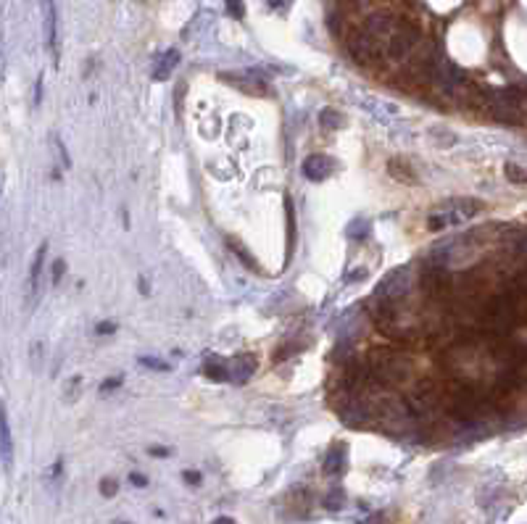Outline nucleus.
Returning <instances> with one entry per match:
<instances>
[{"mask_svg": "<svg viewBox=\"0 0 527 524\" xmlns=\"http://www.w3.org/2000/svg\"><path fill=\"white\" fill-rule=\"evenodd\" d=\"M419 40H422L419 26L401 19L396 26V32H393L390 40L385 43V58L393 61V63H404V61H409L414 56V51L419 48Z\"/></svg>", "mask_w": 527, "mask_h": 524, "instance_id": "obj_3", "label": "nucleus"}, {"mask_svg": "<svg viewBox=\"0 0 527 524\" xmlns=\"http://www.w3.org/2000/svg\"><path fill=\"white\" fill-rule=\"evenodd\" d=\"M227 245H230V248H232L235 253H237V258H240V261L245 264V267L253 269V272H259V264L253 261V256L248 253V250H245V245H242L240 240H235V237H227Z\"/></svg>", "mask_w": 527, "mask_h": 524, "instance_id": "obj_19", "label": "nucleus"}, {"mask_svg": "<svg viewBox=\"0 0 527 524\" xmlns=\"http://www.w3.org/2000/svg\"><path fill=\"white\" fill-rule=\"evenodd\" d=\"M211 524H235V519H230V516H219V519H214Z\"/></svg>", "mask_w": 527, "mask_h": 524, "instance_id": "obj_34", "label": "nucleus"}, {"mask_svg": "<svg viewBox=\"0 0 527 524\" xmlns=\"http://www.w3.org/2000/svg\"><path fill=\"white\" fill-rule=\"evenodd\" d=\"M150 456H158V458H161V456H169V451H166V448H150Z\"/></svg>", "mask_w": 527, "mask_h": 524, "instance_id": "obj_33", "label": "nucleus"}, {"mask_svg": "<svg viewBox=\"0 0 527 524\" xmlns=\"http://www.w3.org/2000/svg\"><path fill=\"white\" fill-rule=\"evenodd\" d=\"M182 477H185V482H188V485H200V472H185L182 474Z\"/></svg>", "mask_w": 527, "mask_h": 524, "instance_id": "obj_31", "label": "nucleus"}, {"mask_svg": "<svg viewBox=\"0 0 527 524\" xmlns=\"http://www.w3.org/2000/svg\"><path fill=\"white\" fill-rule=\"evenodd\" d=\"M253 371H256V356H251V353H240V356H235L230 361V379L235 385L248 382Z\"/></svg>", "mask_w": 527, "mask_h": 524, "instance_id": "obj_11", "label": "nucleus"}, {"mask_svg": "<svg viewBox=\"0 0 527 524\" xmlns=\"http://www.w3.org/2000/svg\"><path fill=\"white\" fill-rule=\"evenodd\" d=\"M414 287V277L406 267L404 269H393L388 274L382 277V282L374 287L372 292V303L374 306H390V303H401L409 298V292Z\"/></svg>", "mask_w": 527, "mask_h": 524, "instance_id": "obj_2", "label": "nucleus"}, {"mask_svg": "<svg viewBox=\"0 0 527 524\" xmlns=\"http://www.w3.org/2000/svg\"><path fill=\"white\" fill-rule=\"evenodd\" d=\"M79 396H82V377H71L69 382H66V390H63V401H66V404H74Z\"/></svg>", "mask_w": 527, "mask_h": 524, "instance_id": "obj_22", "label": "nucleus"}, {"mask_svg": "<svg viewBox=\"0 0 527 524\" xmlns=\"http://www.w3.org/2000/svg\"><path fill=\"white\" fill-rule=\"evenodd\" d=\"M319 127L327 129V132H335V129L346 127V116L340 111H335V108H324L319 113Z\"/></svg>", "mask_w": 527, "mask_h": 524, "instance_id": "obj_18", "label": "nucleus"}, {"mask_svg": "<svg viewBox=\"0 0 527 524\" xmlns=\"http://www.w3.org/2000/svg\"><path fill=\"white\" fill-rule=\"evenodd\" d=\"M203 374L211 382H230V361L219 359V356H208L203 364Z\"/></svg>", "mask_w": 527, "mask_h": 524, "instance_id": "obj_14", "label": "nucleus"}, {"mask_svg": "<svg viewBox=\"0 0 527 524\" xmlns=\"http://www.w3.org/2000/svg\"><path fill=\"white\" fill-rule=\"evenodd\" d=\"M45 253H48V242L40 245V250L35 253V261H32V267H29V277H26V311L35 306L37 295H40V274H43Z\"/></svg>", "mask_w": 527, "mask_h": 524, "instance_id": "obj_9", "label": "nucleus"}, {"mask_svg": "<svg viewBox=\"0 0 527 524\" xmlns=\"http://www.w3.org/2000/svg\"><path fill=\"white\" fill-rule=\"evenodd\" d=\"M369 235V222L367 219H356V222H351V227H348V237H359V240H364Z\"/></svg>", "mask_w": 527, "mask_h": 524, "instance_id": "obj_23", "label": "nucleus"}, {"mask_svg": "<svg viewBox=\"0 0 527 524\" xmlns=\"http://www.w3.org/2000/svg\"><path fill=\"white\" fill-rule=\"evenodd\" d=\"M119 385H121V379L119 377H111V379H106V385H101V390H116Z\"/></svg>", "mask_w": 527, "mask_h": 524, "instance_id": "obj_32", "label": "nucleus"}, {"mask_svg": "<svg viewBox=\"0 0 527 524\" xmlns=\"http://www.w3.org/2000/svg\"><path fill=\"white\" fill-rule=\"evenodd\" d=\"M388 172H390V177H393L396 182H401V185H416V182H419L416 172L409 166L406 161H404V158H390Z\"/></svg>", "mask_w": 527, "mask_h": 524, "instance_id": "obj_13", "label": "nucleus"}, {"mask_svg": "<svg viewBox=\"0 0 527 524\" xmlns=\"http://www.w3.org/2000/svg\"><path fill=\"white\" fill-rule=\"evenodd\" d=\"M116 490H119V482H116V480H103V482H101V493H103L106 498H113V495H116Z\"/></svg>", "mask_w": 527, "mask_h": 524, "instance_id": "obj_26", "label": "nucleus"}, {"mask_svg": "<svg viewBox=\"0 0 527 524\" xmlns=\"http://www.w3.org/2000/svg\"><path fill=\"white\" fill-rule=\"evenodd\" d=\"M346 466H348V446L346 443H335L327 451V456H324V469L322 472L327 474V477H340V474L346 472Z\"/></svg>", "mask_w": 527, "mask_h": 524, "instance_id": "obj_10", "label": "nucleus"}, {"mask_svg": "<svg viewBox=\"0 0 527 524\" xmlns=\"http://www.w3.org/2000/svg\"><path fill=\"white\" fill-rule=\"evenodd\" d=\"M140 364H143V366H148V369H156V371H166V369H169V364L158 361V359H140Z\"/></svg>", "mask_w": 527, "mask_h": 524, "instance_id": "obj_28", "label": "nucleus"}, {"mask_svg": "<svg viewBox=\"0 0 527 524\" xmlns=\"http://www.w3.org/2000/svg\"><path fill=\"white\" fill-rule=\"evenodd\" d=\"M348 279H364V269H359V272H354V274L348 277Z\"/></svg>", "mask_w": 527, "mask_h": 524, "instance_id": "obj_36", "label": "nucleus"}, {"mask_svg": "<svg viewBox=\"0 0 527 524\" xmlns=\"http://www.w3.org/2000/svg\"><path fill=\"white\" fill-rule=\"evenodd\" d=\"M227 3V14L232 19H242L245 16V6H242V0H225Z\"/></svg>", "mask_w": 527, "mask_h": 524, "instance_id": "obj_24", "label": "nucleus"}, {"mask_svg": "<svg viewBox=\"0 0 527 524\" xmlns=\"http://www.w3.org/2000/svg\"><path fill=\"white\" fill-rule=\"evenodd\" d=\"M0 451H3V466L11 469V453H14V443H11V427L6 411L0 413Z\"/></svg>", "mask_w": 527, "mask_h": 524, "instance_id": "obj_16", "label": "nucleus"}, {"mask_svg": "<svg viewBox=\"0 0 527 524\" xmlns=\"http://www.w3.org/2000/svg\"><path fill=\"white\" fill-rule=\"evenodd\" d=\"M124 524H130V522H124Z\"/></svg>", "mask_w": 527, "mask_h": 524, "instance_id": "obj_38", "label": "nucleus"}, {"mask_svg": "<svg viewBox=\"0 0 527 524\" xmlns=\"http://www.w3.org/2000/svg\"><path fill=\"white\" fill-rule=\"evenodd\" d=\"M483 211V203L480 200H472V198H459V200H449V203H443L441 208H435L430 216V227L432 232H438V230H446L451 224H459L461 219H472L475 214Z\"/></svg>", "mask_w": 527, "mask_h": 524, "instance_id": "obj_4", "label": "nucleus"}, {"mask_svg": "<svg viewBox=\"0 0 527 524\" xmlns=\"http://www.w3.org/2000/svg\"><path fill=\"white\" fill-rule=\"evenodd\" d=\"M322 503H324V508H329V511H337V508L346 506V493H343L340 488L329 490L327 495H324V500H322Z\"/></svg>", "mask_w": 527, "mask_h": 524, "instance_id": "obj_20", "label": "nucleus"}, {"mask_svg": "<svg viewBox=\"0 0 527 524\" xmlns=\"http://www.w3.org/2000/svg\"><path fill=\"white\" fill-rule=\"evenodd\" d=\"M148 290H150V287H148V282H145V279H140V292H148Z\"/></svg>", "mask_w": 527, "mask_h": 524, "instance_id": "obj_37", "label": "nucleus"}, {"mask_svg": "<svg viewBox=\"0 0 527 524\" xmlns=\"http://www.w3.org/2000/svg\"><path fill=\"white\" fill-rule=\"evenodd\" d=\"M419 284H422L424 295L435 303L454 301V295H456V277L451 274L449 267L427 264V269H424L422 277H419Z\"/></svg>", "mask_w": 527, "mask_h": 524, "instance_id": "obj_5", "label": "nucleus"}, {"mask_svg": "<svg viewBox=\"0 0 527 524\" xmlns=\"http://www.w3.org/2000/svg\"><path fill=\"white\" fill-rule=\"evenodd\" d=\"M335 169H337V163L332 161L327 153H314L303 161V174H306V180H312V182L329 180V177L335 174Z\"/></svg>", "mask_w": 527, "mask_h": 524, "instance_id": "obj_8", "label": "nucleus"}, {"mask_svg": "<svg viewBox=\"0 0 527 524\" xmlns=\"http://www.w3.org/2000/svg\"><path fill=\"white\" fill-rule=\"evenodd\" d=\"M398 21H401V19H396L393 14H388V11H377V14H372V16L364 19L362 29L364 32H369L372 37H377V40L385 45L390 40V35L396 32Z\"/></svg>", "mask_w": 527, "mask_h": 524, "instance_id": "obj_7", "label": "nucleus"}, {"mask_svg": "<svg viewBox=\"0 0 527 524\" xmlns=\"http://www.w3.org/2000/svg\"><path fill=\"white\" fill-rule=\"evenodd\" d=\"M96 332L98 335H113V332H116V324H113V322H101V324L96 327Z\"/></svg>", "mask_w": 527, "mask_h": 524, "instance_id": "obj_29", "label": "nucleus"}, {"mask_svg": "<svg viewBox=\"0 0 527 524\" xmlns=\"http://www.w3.org/2000/svg\"><path fill=\"white\" fill-rule=\"evenodd\" d=\"M222 79H227V82H235V85L240 87L242 93H253V95H267V90H264V82H253V79L248 77H237V74H222Z\"/></svg>", "mask_w": 527, "mask_h": 524, "instance_id": "obj_17", "label": "nucleus"}, {"mask_svg": "<svg viewBox=\"0 0 527 524\" xmlns=\"http://www.w3.org/2000/svg\"><path fill=\"white\" fill-rule=\"evenodd\" d=\"M45 9V35H48V48H51L53 63H58V35H56V24H58V14H56V3L43 0Z\"/></svg>", "mask_w": 527, "mask_h": 524, "instance_id": "obj_12", "label": "nucleus"}, {"mask_svg": "<svg viewBox=\"0 0 527 524\" xmlns=\"http://www.w3.org/2000/svg\"><path fill=\"white\" fill-rule=\"evenodd\" d=\"M130 482L135 485V488H145V485H148V477H143V474H138V472H132V474H130Z\"/></svg>", "mask_w": 527, "mask_h": 524, "instance_id": "obj_30", "label": "nucleus"}, {"mask_svg": "<svg viewBox=\"0 0 527 524\" xmlns=\"http://www.w3.org/2000/svg\"><path fill=\"white\" fill-rule=\"evenodd\" d=\"M53 282H61V277L66 274V261H63V258H58V261H56V264H53Z\"/></svg>", "mask_w": 527, "mask_h": 524, "instance_id": "obj_27", "label": "nucleus"}, {"mask_svg": "<svg viewBox=\"0 0 527 524\" xmlns=\"http://www.w3.org/2000/svg\"><path fill=\"white\" fill-rule=\"evenodd\" d=\"M506 177H509V182H514V185H527V169L525 166H519V163H506Z\"/></svg>", "mask_w": 527, "mask_h": 524, "instance_id": "obj_21", "label": "nucleus"}, {"mask_svg": "<svg viewBox=\"0 0 527 524\" xmlns=\"http://www.w3.org/2000/svg\"><path fill=\"white\" fill-rule=\"evenodd\" d=\"M51 143H53V145H56V153L61 155V161H63V166L69 169V166H71V158H69V155H66V148H63V143H61V140H58V135H51Z\"/></svg>", "mask_w": 527, "mask_h": 524, "instance_id": "obj_25", "label": "nucleus"}, {"mask_svg": "<svg viewBox=\"0 0 527 524\" xmlns=\"http://www.w3.org/2000/svg\"><path fill=\"white\" fill-rule=\"evenodd\" d=\"M177 63H180V51H174V48L172 51H166L164 56L158 58L156 69H153V79H156V82H164V79L174 71Z\"/></svg>", "mask_w": 527, "mask_h": 524, "instance_id": "obj_15", "label": "nucleus"}, {"mask_svg": "<svg viewBox=\"0 0 527 524\" xmlns=\"http://www.w3.org/2000/svg\"><path fill=\"white\" fill-rule=\"evenodd\" d=\"M269 3V9H282L285 6V0H267Z\"/></svg>", "mask_w": 527, "mask_h": 524, "instance_id": "obj_35", "label": "nucleus"}, {"mask_svg": "<svg viewBox=\"0 0 527 524\" xmlns=\"http://www.w3.org/2000/svg\"><path fill=\"white\" fill-rule=\"evenodd\" d=\"M348 53H351V58L359 66H377L382 61V56H385V45L359 26V32H354L351 40H348Z\"/></svg>", "mask_w": 527, "mask_h": 524, "instance_id": "obj_6", "label": "nucleus"}, {"mask_svg": "<svg viewBox=\"0 0 527 524\" xmlns=\"http://www.w3.org/2000/svg\"><path fill=\"white\" fill-rule=\"evenodd\" d=\"M367 364H369L374 387L390 390V387L406 385V382H414L416 379L414 361L409 359L406 353L396 351V348H390V345H377V348L367 356ZM374 387H372V390H374Z\"/></svg>", "mask_w": 527, "mask_h": 524, "instance_id": "obj_1", "label": "nucleus"}]
</instances>
